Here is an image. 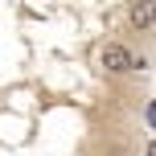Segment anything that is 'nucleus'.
Returning <instances> with one entry per match:
<instances>
[{
    "label": "nucleus",
    "instance_id": "obj_1",
    "mask_svg": "<svg viewBox=\"0 0 156 156\" xmlns=\"http://www.w3.org/2000/svg\"><path fill=\"white\" fill-rule=\"evenodd\" d=\"M103 70H107V74H127V70H132V54H127L119 41H111V45L103 49Z\"/></svg>",
    "mask_w": 156,
    "mask_h": 156
},
{
    "label": "nucleus",
    "instance_id": "obj_2",
    "mask_svg": "<svg viewBox=\"0 0 156 156\" xmlns=\"http://www.w3.org/2000/svg\"><path fill=\"white\" fill-rule=\"evenodd\" d=\"M127 16H132L136 29H152V4H132V8H127Z\"/></svg>",
    "mask_w": 156,
    "mask_h": 156
}]
</instances>
